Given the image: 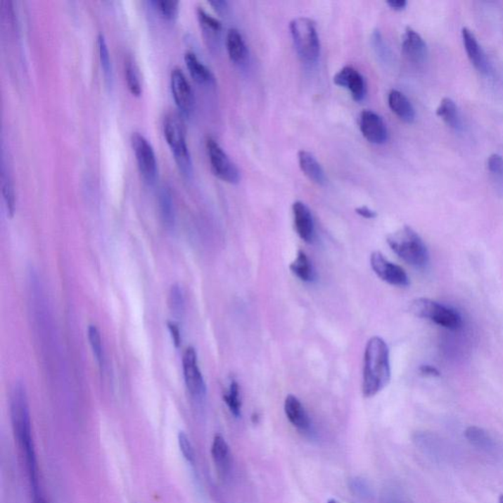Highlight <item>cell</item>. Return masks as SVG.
<instances>
[{
	"label": "cell",
	"instance_id": "30bf717a",
	"mask_svg": "<svg viewBox=\"0 0 503 503\" xmlns=\"http://www.w3.org/2000/svg\"><path fill=\"white\" fill-rule=\"evenodd\" d=\"M183 373L187 390L196 398L204 397L205 383L198 364V355L193 347L186 349L182 358Z\"/></svg>",
	"mask_w": 503,
	"mask_h": 503
},
{
	"label": "cell",
	"instance_id": "7c38bea8",
	"mask_svg": "<svg viewBox=\"0 0 503 503\" xmlns=\"http://www.w3.org/2000/svg\"><path fill=\"white\" fill-rule=\"evenodd\" d=\"M359 125L362 134L369 142L381 145L388 140V132L385 121L374 111H362Z\"/></svg>",
	"mask_w": 503,
	"mask_h": 503
},
{
	"label": "cell",
	"instance_id": "44dd1931",
	"mask_svg": "<svg viewBox=\"0 0 503 503\" xmlns=\"http://www.w3.org/2000/svg\"><path fill=\"white\" fill-rule=\"evenodd\" d=\"M184 59L186 66L196 82L203 85H209L215 81L212 72L193 51H188L185 53Z\"/></svg>",
	"mask_w": 503,
	"mask_h": 503
},
{
	"label": "cell",
	"instance_id": "8fae6325",
	"mask_svg": "<svg viewBox=\"0 0 503 503\" xmlns=\"http://www.w3.org/2000/svg\"><path fill=\"white\" fill-rule=\"evenodd\" d=\"M170 86L173 98L179 110L185 114L192 113L195 108L194 91L191 88L185 74L178 67L171 71Z\"/></svg>",
	"mask_w": 503,
	"mask_h": 503
},
{
	"label": "cell",
	"instance_id": "7a4b0ae2",
	"mask_svg": "<svg viewBox=\"0 0 503 503\" xmlns=\"http://www.w3.org/2000/svg\"><path fill=\"white\" fill-rule=\"evenodd\" d=\"M390 376L388 344L381 337H371L367 343L364 356L363 395L366 398L376 395L388 385Z\"/></svg>",
	"mask_w": 503,
	"mask_h": 503
},
{
	"label": "cell",
	"instance_id": "ac0fdd59",
	"mask_svg": "<svg viewBox=\"0 0 503 503\" xmlns=\"http://www.w3.org/2000/svg\"><path fill=\"white\" fill-rule=\"evenodd\" d=\"M212 460L217 468V472L222 477H227L230 471L231 466V457H230L229 447H228L227 440L222 435H217L212 440Z\"/></svg>",
	"mask_w": 503,
	"mask_h": 503
},
{
	"label": "cell",
	"instance_id": "8d00e7d4",
	"mask_svg": "<svg viewBox=\"0 0 503 503\" xmlns=\"http://www.w3.org/2000/svg\"><path fill=\"white\" fill-rule=\"evenodd\" d=\"M168 329H170L171 337H172L173 343L176 347H179L181 344V334L179 329L176 326L174 323H170L168 321L167 324Z\"/></svg>",
	"mask_w": 503,
	"mask_h": 503
},
{
	"label": "cell",
	"instance_id": "1f68e13d",
	"mask_svg": "<svg viewBox=\"0 0 503 503\" xmlns=\"http://www.w3.org/2000/svg\"><path fill=\"white\" fill-rule=\"evenodd\" d=\"M168 304H170L172 313L177 316H180L184 311V295H183L182 289L180 288L179 285L174 284L171 286Z\"/></svg>",
	"mask_w": 503,
	"mask_h": 503
},
{
	"label": "cell",
	"instance_id": "b9f144b4",
	"mask_svg": "<svg viewBox=\"0 0 503 503\" xmlns=\"http://www.w3.org/2000/svg\"><path fill=\"white\" fill-rule=\"evenodd\" d=\"M328 503H340L338 502V500L334 499H329Z\"/></svg>",
	"mask_w": 503,
	"mask_h": 503
},
{
	"label": "cell",
	"instance_id": "5bb4252c",
	"mask_svg": "<svg viewBox=\"0 0 503 503\" xmlns=\"http://www.w3.org/2000/svg\"><path fill=\"white\" fill-rule=\"evenodd\" d=\"M293 210L294 227L298 236L306 243H312L314 238V224L313 215L308 205L304 203L295 202L292 205Z\"/></svg>",
	"mask_w": 503,
	"mask_h": 503
},
{
	"label": "cell",
	"instance_id": "4dcf8cb0",
	"mask_svg": "<svg viewBox=\"0 0 503 503\" xmlns=\"http://www.w3.org/2000/svg\"><path fill=\"white\" fill-rule=\"evenodd\" d=\"M88 338L90 341L91 350H93L94 356L96 357V361L103 365V340L100 331L96 326H90L88 329Z\"/></svg>",
	"mask_w": 503,
	"mask_h": 503
},
{
	"label": "cell",
	"instance_id": "d6a6232c",
	"mask_svg": "<svg viewBox=\"0 0 503 503\" xmlns=\"http://www.w3.org/2000/svg\"><path fill=\"white\" fill-rule=\"evenodd\" d=\"M98 51H100V58L103 73L108 80H111V63L110 51H108V44H106L105 36L103 34H98Z\"/></svg>",
	"mask_w": 503,
	"mask_h": 503
},
{
	"label": "cell",
	"instance_id": "ba28073f",
	"mask_svg": "<svg viewBox=\"0 0 503 503\" xmlns=\"http://www.w3.org/2000/svg\"><path fill=\"white\" fill-rule=\"evenodd\" d=\"M131 144L141 174L144 179L152 184L158 175L157 157L153 146L145 136L138 132L133 133L131 136Z\"/></svg>",
	"mask_w": 503,
	"mask_h": 503
},
{
	"label": "cell",
	"instance_id": "3957f363",
	"mask_svg": "<svg viewBox=\"0 0 503 503\" xmlns=\"http://www.w3.org/2000/svg\"><path fill=\"white\" fill-rule=\"evenodd\" d=\"M388 244L394 253L410 266L422 269L427 266L428 252L422 238L412 228L404 227L388 237Z\"/></svg>",
	"mask_w": 503,
	"mask_h": 503
},
{
	"label": "cell",
	"instance_id": "9a60e30c",
	"mask_svg": "<svg viewBox=\"0 0 503 503\" xmlns=\"http://www.w3.org/2000/svg\"><path fill=\"white\" fill-rule=\"evenodd\" d=\"M402 51L404 56L414 63H423L428 56V48L425 41L411 28H406L402 38Z\"/></svg>",
	"mask_w": 503,
	"mask_h": 503
},
{
	"label": "cell",
	"instance_id": "7bdbcfd3",
	"mask_svg": "<svg viewBox=\"0 0 503 503\" xmlns=\"http://www.w3.org/2000/svg\"><path fill=\"white\" fill-rule=\"evenodd\" d=\"M499 503H503V495H500L499 499Z\"/></svg>",
	"mask_w": 503,
	"mask_h": 503
},
{
	"label": "cell",
	"instance_id": "5b68a950",
	"mask_svg": "<svg viewBox=\"0 0 503 503\" xmlns=\"http://www.w3.org/2000/svg\"><path fill=\"white\" fill-rule=\"evenodd\" d=\"M163 133L181 172L186 176H190L192 173V160L186 143L184 122L179 114L170 113L165 116L163 121Z\"/></svg>",
	"mask_w": 503,
	"mask_h": 503
},
{
	"label": "cell",
	"instance_id": "d4e9b609",
	"mask_svg": "<svg viewBox=\"0 0 503 503\" xmlns=\"http://www.w3.org/2000/svg\"><path fill=\"white\" fill-rule=\"evenodd\" d=\"M465 438H467L471 445L480 448V450L485 451L494 450L495 443L492 442V438L483 428L476 427V426H471V427L466 428Z\"/></svg>",
	"mask_w": 503,
	"mask_h": 503
},
{
	"label": "cell",
	"instance_id": "9c48e42d",
	"mask_svg": "<svg viewBox=\"0 0 503 503\" xmlns=\"http://www.w3.org/2000/svg\"><path fill=\"white\" fill-rule=\"evenodd\" d=\"M370 262L374 272L386 284L398 287H406L410 284L407 274L402 267L388 261L381 253L374 252Z\"/></svg>",
	"mask_w": 503,
	"mask_h": 503
},
{
	"label": "cell",
	"instance_id": "6da1fadb",
	"mask_svg": "<svg viewBox=\"0 0 503 503\" xmlns=\"http://www.w3.org/2000/svg\"><path fill=\"white\" fill-rule=\"evenodd\" d=\"M10 412H11L12 428H13L15 438L23 452L34 495H38V465H37L36 452H34L33 438H32L28 397H27L26 388L22 383L15 386L11 396Z\"/></svg>",
	"mask_w": 503,
	"mask_h": 503
},
{
	"label": "cell",
	"instance_id": "cb8c5ba5",
	"mask_svg": "<svg viewBox=\"0 0 503 503\" xmlns=\"http://www.w3.org/2000/svg\"><path fill=\"white\" fill-rule=\"evenodd\" d=\"M437 115L438 117L442 118L450 127L455 129V130H459L461 128V120L457 106L451 98H445L440 101L437 110Z\"/></svg>",
	"mask_w": 503,
	"mask_h": 503
},
{
	"label": "cell",
	"instance_id": "f1b7e54d",
	"mask_svg": "<svg viewBox=\"0 0 503 503\" xmlns=\"http://www.w3.org/2000/svg\"><path fill=\"white\" fill-rule=\"evenodd\" d=\"M224 400L232 415L239 418L241 416L242 402L240 399L239 386L236 381H231L230 383L229 388L224 395Z\"/></svg>",
	"mask_w": 503,
	"mask_h": 503
},
{
	"label": "cell",
	"instance_id": "ab89813d",
	"mask_svg": "<svg viewBox=\"0 0 503 503\" xmlns=\"http://www.w3.org/2000/svg\"><path fill=\"white\" fill-rule=\"evenodd\" d=\"M421 374L424 376H440V371L435 368V367L425 365L420 368Z\"/></svg>",
	"mask_w": 503,
	"mask_h": 503
},
{
	"label": "cell",
	"instance_id": "74e56055",
	"mask_svg": "<svg viewBox=\"0 0 503 503\" xmlns=\"http://www.w3.org/2000/svg\"><path fill=\"white\" fill-rule=\"evenodd\" d=\"M356 212L360 215V217L367 219H375L376 217V212L371 210L370 208L365 207V205H364V207L357 208Z\"/></svg>",
	"mask_w": 503,
	"mask_h": 503
},
{
	"label": "cell",
	"instance_id": "52a82bcc",
	"mask_svg": "<svg viewBox=\"0 0 503 503\" xmlns=\"http://www.w3.org/2000/svg\"><path fill=\"white\" fill-rule=\"evenodd\" d=\"M205 147L215 174L224 182L237 184L240 181L239 170L228 157L224 148L212 138L208 139Z\"/></svg>",
	"mask_w": 503,
	"mask_h": 503
},
{
	"label": "cell",
	"instance_id": "4fadbf2b",
	"mask_svg": "<svg viewBox=\"0 0 503 503\" xmlns=\"http://www.w3.org/2000/svg\"><path fill=\"white\" fill-rule=\"evenodd\" d=\"M333 82L336 85L348 90L354 101H361L365 98V80H364V77L353 67L346 66L342 68L333 77Z\"/></svg>",
	"mask_w": 503,
	"mask_h": 503
},
{
	"label": "cell",
	"instance_id": "e0dca14e",
	"mask_svg": "<svg viewBox=\"0 0 503 503\" xmlns=\"http://www.w3.org/2000/svg\"><path fill=\"white\" fill-rule=\"evenodd\" d=\"M284 412L289 422L300 431H308L310 418L304 406L298 398L292 394L286 396L284 401Z\"/></svg>",
	"mask_w": 503,
	"mask_h": 503
},
{
	"label": "cell",
	"instance_id": "f546056e",
	"mask_svg": "<svg viewBox=\"0 0 503 503\" xmlns=\"http://www.w3.org/2000/svg\"><path fill=\"white\" fill-rule=\"evenodd\" d=\"M198 18H199L200 26H202L205 33L210 34V37H214V38L219 36L222 29V22L219 19L212 16L200 7L198 8Z\"/></svg>",
	"mask_w": 503,
	"mask_h": 503
},
{
	"label": "cell",
	"instance_id": "4316f807",
	"mask_svg": "<svg viewBox=\"0 0 503 503\" xmlns=\"http://www.w3.org/2000/svg\"><path fill=\"white\" fill-rule=\"evenodd\" d=\"M1 191L5 205H6L7 214L10 217H13L15 210H16V200H15V192L13 184L10 180L9 175L5 172L4 167L1 168Z\"/></svg>",
	"mask_w": 503,
	"mask_h": 503
},
{
	"label": "cell",
	"instance_id": "484cf974",
	"mask_svg": "<svg viewBox=\"0 0 503 503\" xmlns=\"http://www.w3.org/2000/svg\"><path fill=\"white\" fill-rule=\"evenodd\" d=\"M160 210L163 224L172 228L175 224V210L172 196L167 188H163L160 194Z\"/></svg>",
	"mask_w": 503,
	"mask_h": 503
},
{
	"label": "cell",
	"instance_id": "d590c367",
	"mask_svg": "<svg viewBox=\"0 0 503 503\" xmlns=\"http://www.w3.org/2000/svg\"><path fill=\"white\" fill-rule=\"evenodd\" d=\"M488 168L490 172L495 175L503 176V158L502 155L494 153L488 160Z\"/></svg>",
	"mask_w": 503,
	"mask_h": 503
},
{
	"label": "cell",
	"instance_id": "d6986e66",
	"mask_svg": "<svg viewBox=\"0 0 503 503\" xmlns=\"http://www.w3.org/2000/svg\"><path fill=\"white\" fill-rule=\"evenodd\" d=\"M388 106L391 111L400 120L406 123H412L415 120V110L407 96L397 90H393L388 95Z\"/></svg>",
	"mask_w": 503,
	"mask_h": 503
},
{
	"label": "cell",
	"instance_id": "60d3db41",
	"mask_svg": "<svg viewBox=\"0 0 503 503\" xmlns=\"http://www.w3.org/2000/svg\"><path fill=\"white\" fill-rule=\"evenodd\" d=\"M210 4H212V6H214V8L217 10V12H219V13H225L228 10V4L227 1H224V0L210 1Z\"/></svg>",
	"mask_w": 503,
	"mask_h": 503
},
{
	"label": "cell",
	"instance_id": "7402d4cb",
	"mask_svg": "<svg viewBox=\"0 0 503 503\" xmlns=\"http://www.w3.org/2000/svg\"><path fill=\"white\" fill-rule=\"evenodd\" d=\"M228 56L235 63H243L246 61L248 49L242 34L237 29H230L227 36Z\"/></svg>",
	"mask_w": 503,
	"mask_h": 503
},
{
	"label": "cell",
	"instance_id": "f35d334b",
	"mask_svg": "<svg viewBox=\"0 0 503 503\" xmlns=\"http://www.w3.org/2000/svg\"><path fill=\"white\" fill-rule=\"evenodd\" d=\"M386 4L391 9L395 10V11H401V10L405 9L406 6H407V1L406 0H390V1L386 2Z\"/></svg>",
	"mask_w": 503,
	"mask_h": 503
},
{
	"label": "cell",
	"instance_id": "277c9868",
	"mask_svg": "<svg viewBox=\"0 0 503 503\" xmlns=\"http://www.w3.org/2000/svg\"><path fill=\"white\" fill-rule=\"evenodd\" d=\"M289 28L295 49L300 58L307 63H314L318 61L321 44L313 20L299 17L290 22Z\"/></svg>",
	"mask_w": 503,
	"mask_h": 503
},
{
	"label": "cell",
	"instance_id": "83f0119b",
	"mask_svg": "<svg viewBox=\"0 0 503 503\" xmlns=\"http://www.w3.org/2000/svg\"><path fill=\"white\" fill-rule=\"evenodd\" d=\"M125 78L127 81L129 91L134 96H140L142 94V86H141L140 77H139L138 68L135 61L131 57H128L125 61Z\"/></svg>",
	"mask_w": 503,
	"mask_h": 503
},
{
	"label": "cell",
	"instance_id": "e575fe53",
	"mask_svg": "<svg viewBox=\"0 0 503 503\" xmlns=\"http://www.w3.org/2000/svg\"><path fill=\"white\" fill-rule=\"evenodd\" d=\"M178 443L181 452L188 462H194V450H193L192 443H191L189 438L187 437L185 433L180 432L178 435Z\"/></svg>",
	"mask_w": 503,
	"mask_h": 503
},
{
	"label": "cell",
	"instance_id": "2e32d148",
	"mask_svg": "<svg viewBox=\"0 0 503 503\" xmlns=\"http://www.w3.org/2000/svg\"><path fill=\"white\" fill-rule=\"evenodd\" d=\"M462 39L466 53L469 57L471 63L480 73L487 74L490 70L489 61H488L487 56H485L484 51H483L482 46H480L479 42L476 39L474 34L469 29L463 28Z\"/></svg>",
	"mask_w": 503,
	"mask_h": 503
},
{
	"label": "cell",
	"instance_id": "836d02e7",
	"mask_svg": "<svg viewBox=\"0 0 503 503\" xmlns=\"http://www.w3.org/2000/svg\"><path fill=\"white\" fill-rule=\"evenodd\" d=\"M155 8L167 19H173L177 15L179 2L176 0H155L153 1Z\"/></svg>",
	"mask_w": 503,
	"mask_h": 503
},
{
	"label": "cell",
	"instance_id": "8992f818",
	"mask_svg": "<svg viewBox=\"0 0 503 503\" xmlns=\"http://www.w3.org/2000/svg\"><path fill=\"white\" fill-rule=\"evenodd\" d=\"M409 311L418 318L428 319L438 326L458 331L462 328V318L455 310L428 298L414 300L409 307Z\"/></svg>",
	"mask_w": 503,
	"mask_h": 503
},
{
	"label": "cell",
	"instance_id": "ffe728a7",
	"mask_svg": "<svg viewBox=\"0 0 503 503\" xmlns=\"http://www.w3.org/2000/svg\"><path fill=\"white\" fill-rule=\"evenodd\" d=\"M298 160L300 168L312 182L321 186L326 184V177L323 167L311 153L300 151Z\"/></svg>",
	"mask_w": 503,
	"mask_h": 503
},
{
	"label": "cell",
	"instance_id": "603a6c76",
	"mask_svg": "<svg viewBox=\"0 0 503 503\" xmlns=\"http://www.w3.org/2000/svg\"><path fill=\"white\" fill-rule=\"evenodd\" d=\"M290 271L295 276L304 282H312L316 279V272L306 253L300 250L296 259L290 265Z\"/></svg>",
	"mask_w": 503,
	"mask_h": 503
}]
</instances>
